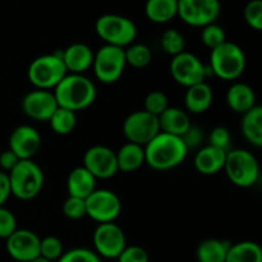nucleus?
I'll use <instances>...</instances> for the list:
<instances>
[{"label":"nucleus","instance_id":"obj_42","mask_svg":"<svg viewBox=\"0 0 262 262\" xmlns=\"http://www.w3.org/2000/svg\"><path fill=\"white\" fill-rule=\"evenodd\" d=\"M182 140H183V142L186 143V146L188 150L189 148H194V147H197V146L200 145V142L202 141V133L199 128H196L192 125V127L189 128V129L187 130L183 136H182Z\"/></svg>","mask_w":262,"mask_h":262},{"label":"nucleus","instance_id":"obj_33","mask_svg":"<svg viewBox=\"0 0 262 262\" xmlns=\"http://www.w3.org/2000/svg\"><path fill=\"white\" fill-rule=\"evenodd\" d=\"M201 41L207 49L214 50L215 48L222 45L223 42L227 41V35L222 26L216 25V23H211L205 27H202L201 32Z\"/></svg>","mask_w":262,"mask_h":262},{"label":"nucleus","instance_id":"obj_36","mask_svg":"<svg viewBox=\"0 0 262 262\" xmlns=\"http://www.w3.org/2000/svg\"><path fill=\"white\" fill-rule=\"evenodd\" d=\"M56 262H101V260L95 251L78 247L64 252Z\"/></svg>","mask_w":262,"mask_h":262},{"label":"nucleus","instance_id":"obj_1","mask_svg":"<svg viewBox=\"0 0 262 262\" xmlns=\"http://www.w3.org/2000/svg\"><path fill=\"white\" fill-rule=\"evenodd\" d=\"M145 148V164L158 171L177 168L186 160L188 148L182 137L159 132Z\"/></svg>","mask_w":262,"mask_h":262},{"label":"nucleus","instance_id":"obj_37","mask_svg":"<svg viewBox=\"0 0 262 262\" xmlns=\"http://www.w3.org/2000/svg\"><path fill=\"white\" fill-rule=\"evenodd\" d=\"M245 19L252 30H262V0H250L246 4Z\"/></svg>","mask_w":262,"mask_h":262},{"label":"nucleus","instance_id":"obj_31","mask_svg":"<svg viewBox=\"0 0 262 262\" xmlns=\"http://www.w3.org/2000/svg\"><path fill=\"white\" fill-rule=\"evenodd\" d=\"M160 46L168 55L176 56L186 51V40L183 33L176 28H169L164 31L160 37Z\"/></svg>","mask_w":262,"mask_h":262},{"label":"nucleus","instance_id":"obj_2","mask_svg":"<svg viewBox=\"0 0 262 262\" xmlns=\"http://www.w3.org/2000/svg\"><path fill=\"white\" fill-rule=\"evenodd\" d=\"M53 92L59 106L74 113L91 106L97 96L96 86L89 77L73 73L67 74Z\"/></svg>","mask_w":262,"mask_h":262},{"label":"nucleus","instance_id":"obj_11","mask_svg":"<svg viewBox=\"0 0 262 262\" xmlns=\"http://www.w3.org/2000/svg\"><path fill=\"white\" fill-rule=\"evenodd\" d=\"M207 67L194 54L183 51L173 56L170 60V74L174 81L181 86L188 87L205 82Z\"/></svg>","mask_w":262,"mask_h":262},{"label":"nucleus","instance_id":"obj_41","mask_svg":"<svg viewBox=\"0 0 262 262\" xmlns=\"http://www.w3.org/2000/svg\"><path fill=\"white\" fill-rule=\"evenodd\" d=\"M18 161H19V159L9 148L3 151V152H0V170L4 171V173H9L17 165Z\"/></svg>","mask_w":262,"mask_h":262},{"label":"nucleus","instance_id":"obj_12","mask_svg":"<svg viewBox=\"0 0 262 262\" xmlns=\"http://www.w3.org/2000/svg\"><path fill=\"white\" fill-rule=\"evenodd\" d=\"M123 135L128 142L146 146L159 132V119L155 115L138 110L128 115L123 122Z\"/></svg>","mask_w":262,"mask_h":262},{"label":"nucleus","instance_id":"obj_6","mask_svg":"<svg viewBox=\"0 0 262 262\" xmlns=\"http://www.w3.org/2000/svg\"><path fill=\"white\" fill-rule=\"evenodd\" d=\"M97 36L105 45L127 48L137 37V27L129 18L120 14H104L97 18L95 23Z\"/></svg>","mask_w":262,"mask_h":262},{"label":"nucleus","instance_id":"obj_27","mask_svg":"<svg viewBox=\"0 0 262 262\" xmlns=\"http://www.w3.org/2000/svg\"><path fill=\"white\" fill-rule=\"evenodd\" d=\"M145 14L151 22L168 23L178 15V0H147Z\"/></svg>","mask_w":262,"mask_h":262},{"label":"nucleus","instance_id":"obj_39","mask_svg":"<svg viewBox=\"0 0 262 262\" xmlns=\"http://www.w3.org/2000/svg\"><path fill=\"white\" fill-rule=\"evenodd\" d=\"M117 260L118 262H150V256L147 251L140 246H125Z\"/></svg>","mask_w":262,"mask_h":262},{"label":"nucleus","instance_id":"obj_40","mask_svg":"<svg viewBox=\"0 0 262 262\" xmlns=\"http://www.w3.org/2000/svg\"><path fill=\"white\" fill-rule=\"evenodd\" d=\"M210 146H214V147L222 148V150L229 151V145H230V133L229 130L225 127H215L211 130L209 137Z\"/></svg>","mask_w":262,"mask_h":262},{"label":"nucleus","instance_id":"obj_14","mask_svg":"<svg viewBox=\"0 0 262 262\" xmlns=\"http://www.w3.org/2000/svg\"><path fill=\"white\" fill-rule=\"evenodd\" d=\"M96 179L113 178L118 173L115 151L104 145L90 147L83 155V165Z\"/></svg>","mask_w":262,"mask_h":262},{"label":"nucleus","instance_id":"obj_13","mask_svg":"<svg viewBox=\"0 0 262 262\" xmlns=\"http://www.w3.org/2000/svg\"><path fill=\"white\" fill-rule=\"evenodd\" d=\"M95 252L99 257L114 260L127 246L125 234L122 228L115 223L99 224L92 235Z\"/></svg>","mask_w":262,"mask_h":262},{"label":"nucleus","instance_id":"obj_10","mask_svg":"<svg viewBox=\"0 0 262 262\" xmlns=\"http://www.w3.org/2000/svg\"><path fill=\"white\" fill-rule=\"evenodd\" d=\"M220 10L219 0H178V17L192 27L215 23Z\"/></svg>","mask_w":262,"mask_h":262},{"label":"nucleus","instance_id":"obj_19","mask_svg":"<svg viewBox=\"0 0 262 262\" xmlns=\"http://www.w3.org/2000/svg\"><path fill=\"white\" fill-rule=\"evenodd\" d=\"M228 151L214 146H205L194 155V168L202 176H214L224 169Z\"/></svg>","mask_w":262,"mask_h":262},{"label":"nucleus","instance_id":"obj_5","mask_svg":"<svg viewBox=\"0 0 262 262\" xmlns=\"http://www.w3.org/2000/svg\"><path fill=\"white\" fill-rule=\"evenodd\" d=\"M228 179L239 188L255 186L260 177V165L251 151L245 148L229 150L225 159L224 169Z\"/></svg>","mask_w":262,"mask_h":262},{"label":"nucleus","instance_id":"obj_30","mask_svg":"<svg viewBox=\"0 0 262 262\" xmlns=\"http://www.w3.org/2000/svg\"><path fill=\"white\" fill-rule=\"evenodd\" d=\"M125 63L133 68L142 69L150 66L152 60V51L145 43H130L124 48Z\"/></svg>","mask_w":262,"mask_h":262},{"label":"nucleus","instance_id":"obj_7","mask_svg":"<svg viewBox=\"0 0 262 262\" xmlns=\"http://www.w3.org/2000/svg\"><path fill=\"white\" fill-rule=\"evenodd\" d=\"M67 74L68 72L61 60L60 53L37 56L31 61L27 71L28 79L36 89L49 91L55 89Z\"/></svg>","mask_w":262,"mask_h":262},{"label":"nucleus","instance_id":"obj_44","mask_svg":"<svg viewBox=\"0 0 262 262\" xmlns=\"http://www.w3.org/2000/svg\"><path fill=\"white\" fill-rule=\"evenodd\" d=\"M30 262H50V261L45 260V258H42V257H40V256H38V257L33 258V260H32V261H30Z\"/></svg>","mask_w":262,"mask_h":262},{"label":"nucleus","instance_id":"obj_3","mask_svg":"<svg viewBox=\"0 0 262 262\" xmlns=\"http://www.w3.org/2000/svg\"><path fill=\"white\" fill-rule=\"evenodd\" d=\"M8 174L10 192L22 201L35 199L43 187V171L33 160H19Z\"/></svg>","mask_w":262,"mask_h":262},{"label":"nucleus","instance_id":"obj_38","mask_svg":"<svg viewBox=\"0 0 262 262\" xmlns=\"http://www.w3.org/2000/svg\"><path fill=\"white\" fill-rule=\"evenodd\" d=\"M17 219L7 207H0V238L7 239L17 230Z\"/></svg>","mask_w":262,"mask_h":262},{"label":"nucleus","instance_id":"obj_16","mask_svg":"<svg viewBox=\"0 0 262 262\" xmlns=\"http://www.w3.org/2000/svg\"><path fill=\"white\" fill-rule=\"evenodd\" d=\"M40 239L36 233L28 229H17L8 237L7 252L17 262H30L40 256Z\"/></svg>","mask_w":262,"mask_h":262},{"label":"nucleus","instance_id":"obj_34","mask_svg":"<svg viewBox=\"0 0 262 262\" xmlns=\"http://www.w3.org/2000/svg\"><path fill=\"white\" fill-rule=\"evenodd\" d=\"M169 107L168 96L163 91H152L147 94L145 99V112L160 117L164 112Z\"/></svg>","mask_w":262,"mask_h":262},{"label":"nucleus","instance_id":"obj_26","mask_svg":"<svg viewBox=\"0 0 262 262\" xmlns=\"http://www.w3.org/2000/svg\"><path fill=\"white\" fill-rule=\"evenodd\" d=\"M232 243L224 239L209 238L202 241L196 250V258L199 262H225L228 251Z\"/></svg>","mask_w":262,"mask_h":262},{"label":"nucleus","instance_id":"obj_35","mask_svg":"<svg viewBox=\"0 0 262 262\" xmlns=\"http://www.w3.org/2000/svg\"><path fill=\"white\" fill-rule=\"evenodd\" d=\"M63 214L71 220L83 219L84 216H87L86 201L78 197L68 196V199L63 204Z\"/></svg>","mask_w":262,"mask_h":262},{"label":"nucleus","instance_id":"obj_22","mask_svg":"<svg viewBox=\"0 0 262 262\" xmlns=\"http://www.w3.org/2000/svg\"><path fill=\"white\" fill-rule=\"evenodd\" d=\"M227 104L233 112L245 114L256 106V94L252 87L243 82H235L228 89L225 95Z\"/></svg>","mask_w":262,"mask_h":262},{"label":"nucleus","instance_id":"obj_21","mask_svg":"<svg viewBox=\"0 0 262 262\" xmlns=\"http://www.w3.org/2000/svg\"><path fill=\"white\" fill-rule=\"evenodd\" d=\"M158 119L160 132L178 136V137H182L192 127L189 114L186 110L179 107L169 106Z\"/></svg>","mask_w":262,"mask_h":262},{"label":"nucleus","instance_id":"obj_29","mask_svg":"<svg viewBox=\"0 0 262 262\" xmlns=\"http://www.w3.org/2000/svg\"><path fill=\"white\" fill-rule=\"evenodd\" d=\"M48 122L50 123V128L54 133L59 136H67L73 132L76 128L77 113L58 106Z\"/></svg>","mask_w":262,"mask_h":262},{"label":"nucleus","instance_id":"obj_23","mask_svg":"<svg viewBox=\"0 0 262 262\" xmlns=\"http://www.w3.org/2000/svg\"><path fill=\"white\" fill-rule=\"evenodd\" d=\"M97 179L84 166H77L67 178V189L69 196L86 200L96 189Z\"/></svg>","mask_w":262,"mask_h":262},{"label":"nucleus","instance_id":"obj_8","mask_svg":"<svg viewBox=\"0 0 262 262\" xmlns=\"http://www.w3.org/2000/svg\"><path fill=\"white\" fill-rule=\"evenodd\" d=\"M125 56L124 49L118 46L104 45L94 55L92 67L97 81L105 84H112L119 81L124 72Z\"/></svg>","mask_w":262,"mask_h":262},{"label":"nucleus","instance_id":"obj_4","mask_svg":"<svg viewBox=\"0 0 262 262\" xmlns=\"http://www.w3.org/2000/svg\"><path fill=\"white\" fill-rule=\"evenodd\" d=\"M245 51L237 43L225 41L210 53V71L217 78L235 81L246 69Z\"/></svg>","mask_w":262,"mask_h":262},{"label":"nucleus","instance_id":"obj_25","mask_svg":"<svg viewBox=\"0 0 262 262\" xmlns=\"http://www.w3.org/2000/svg\"><path fill=\"white\" fill-rule=\"evenodd\" d=\"M241 130L247 142L255 147L262 146V107L256 105L242 114Z\"/></svg>","mask_w":262,"mask_h":262},{"label":"nucleus","instance_id":"obj_43","mask_svg":"<svg viewBox=\"0 0 262 262\" xmlns=\"http://www.w3.org/2000/svg\"><path fill=\"white\" fill-rule=\"evenodd\" d=\"M10 196H12V192H10V184L8 174L0 170V207L4 206V204L8 201V199H9Z\"/></svg>","mask_w":262,"mask_h":262},{"label":"nucleus","instance_id":"obj_18","mask_svg":"<svg viewBox=\"0 0 262 262\" xmlns=\"http://www.w3.org/2000/svg\"><path fill=\"white\" fill-rule=\"evenodd\" d=\"M60 55L68 73L83 74L92 67L95 53L86 43L74 42L60 51Z\"/></svg>","mask_w":262,"mask_h":262},{"label":"nucleus","instance_id":"obj_28","mask_svg":"<svg viewBox=\"0 0 262 262\" xmlns=\"http://www.w3.org/2000/svg\"><path fill=\"white\" fill-rule=\"evenodd\" d=\"M225 262H262V248L252 241L230 245Z\"/></svg>","mask_w":262,"mask_h":262},{"label":"nucleus","instance_id":"obj_24","mask_svg":"<svg viewBox=\"0 0 262 262\" xmlns=\"http://www.w3.org/2000/svg\"><path fill=\"white\" fill-rule=\"evenodd\" d=\"M118 171L132 173L145 164V148L137 143L127 142L115 152Z\"/></svg>","mask_w":262,"mask_h":262},{"label":"nucleus","instance_id":"obj_9","mask_svg":"<svg viewBox=\"0 0 262 262\" xmlns=\"http://www.w3.org/2000/svg\"><path fill=\"white\" fill-rule=\"evenodd\" d=\"M87 216L99 224L114 223L122 211L119 196L109 189H95L86 200Z\"/></svg>","mask_w":262,"mask_h":262},{"label":"nucleus","instance_id":"obj_15","mask_svg":"<svg viewBox=\"0 0 262 262\" xmlns=\"http://www.w3.org/2000/svg\"><path fill=\"white\" fill-rule=\"evenodd\" d=\"M58 106L55 95L49 90L35 89L22 99L23 114L37 122H48Z\"/></svg>","mask_w":262,"mask_h":262},{"label":"nucleus","instance_id":"obj_32","mask_svg":"<svg viewBox=\"0 0 262 262\" xmlns=\"http://www.w3.org/2000/svg\"><path fill=\"white\" fill-rule=\"evenodd\" d=\"M64 253L63 243L58 237L48 235L40 239V257L54 262L58 261Z\"/></svg>","mask_w":262,"mask_h":262},{"label":"nucleus","instance_id":"obj_17","mask_svg":"<svg viewBox=\"0 0 262 262\" xmlns=\"http://www.w3.org/2000/svg\"><path fill=\"white\" fill-rule=\"evenodd\" d=\"M41 136L32 125H18L9 137V150L17 155L19 160H32L40 151Z\"/></svg>","mask_w":262,"mask_h":262},{"label":"nucleus","instance_id":"obj_20","mask_svg":"<svg viewBox=\"0 0 262 262\" xmlns=\"http://www.w3.org/2000/svg\"><path fill=\"white\" fill-rule=\"evenodd\" d=\"M214 101V92L207 82L193 84L188 87L184 95V105L187 113L191 114H202L207 112Z\"/></svg>","mask_w":262,"mask_h":262}]
</instances>
